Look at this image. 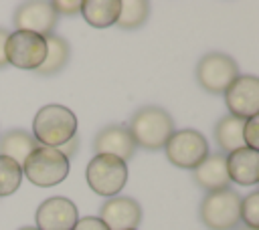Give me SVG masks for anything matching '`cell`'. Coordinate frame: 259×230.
I'll list each match as a JSON object with an SVG mask.
<instances>
[{
    "mask_svg": "<svg viewBox=\"0 0 259 230\" xmlns=\"http://www.w3.org/2000/svg\"><path fill=\"white\" fill-rule=\"evenodd\" d=\"M229 115L249 119L259 115V79L255 75H239L225 91Z\"/></svg>",
    "mask_w": 259,
    "mask_h": 230,
    "instance_id": "9",
    "label": "cell"
},
{
    "mask_svg": "<svg viewBox=\"0 0 259 230\" xmlns=\"http://www.w3.org/2000/svg\"><path fill=\"white\" fill-rule=\"evenodd\" d=\"M200 220L210 230H233L241 222V196L233 188L206 192L200 202Z\"/></svg>",
    "mask_w": 259,
    "mask_h": 230,
    "instance_id": "4",
    "label": "cell"
},
{
    "mask_svg": "<svg viewBox=\"0 0 259 230\" xmlns=\"http://www.w3.org/2000/svg\"><path fill=\"white\" fill-rule=\"evenodd\" d=\"M243 139H245V147L259 151V115L245 119V125H243Z\"/></svg>",
    "mask_w": 259,
    "mask_h": 230,
    "instance_id": "23",
    "label": "cell"
},
{
    "mask_svg": "<svg viewBox=\"0 0 259 230\" xmlns=\"http://www.w3.org/2000/svg\"><path fill=\"white\" fill-rule=\"evenodd\" d=\"M150 16V4L146 0H125L119 4V16L117 26L119 28H140Z\"/></svg>",
    "mask_w": 259,
    "mask_h": 230,
    "instance_id": "20",
    "label": "cell"
},
{
    "mask_svg": "<svg viewBox=\"0 0 259 230\" xmlns=\"http://www.w3.org/2000/svg\"><path fill=\"white\" fill-rule=\"evenodd\" d=\"M20 182H22V167L14 159L0 155V198L14 194L20 188Z\"/></svg>",
    "mask_w": 259,
    "mask_h": 230,
    "instance_id": "21",
    "label": "cell"
},
{
    "mask_svg": "<svg viewBox=\"0 0 259 230\" xmlns=\"http://www.w3.org/2000/svg\"><path fill=\"white\" fill-rule=\"evenodd\" d=\"M18 230H36L34 226H22V228H18Z\"/></svg>",
    "mask_w": 259,
    "mask_h": 230,
    "instance_id": "28",
    "label": "cell"
},
{
    "mask_svg": "<svg viewBox=\"0 0 259 230\" xmlns=\"http://www.w3.org/2000/svg\"><path fill=\"white\" fill-rule=\"evenodd\" d=\"M239 230H255V228H247V226H243V228H239Z\"/></svg>",
    "mask_w": 259,
    "mask_h": 230,
    "instance_id": "29",
    "label": "cell"
},
{
    "mask_svg": "<svg viewBox=\"0 0 259 230\" xmlns=\"http://www.w3.org/2000/svg\"><path fill=\"white\" fill-rule=\"evenodd\" d=\"M164 149H166L168 161L182 169H194L210 153L206 137L200 131L190 127L174 131L166 141Z\"/></svg>",
    "mask_w": 259,
    "mask_h": 230,
    "instance_id": "6",
    "label": "cell"
},
{
    "mask_svg": "<svg viewBox=\"0 0 259 230\" xmlns=\"http://www.w3.org/2000/svg\"><path fill=\"white\" fill-rule=\"evenodd\" d=\"M77 145H79V137L75 135V137H71V139H69L65 145H61V147H59V151H61L65 157H71V155H75Z\"/></svg>",
    "mask_w": 259,
    "mask_h": 230,
    "instance_id": "26",
    "label": "cell"
},
{
    "mask_svg": "<svg viewBox=\"0 0 259 230\" xmlns=\"http://www.w3.org/2000/svg\"><path fill=\"white\" fill-rule=\"evenodd\" d=\"M22 176L38 188L57 186L69 176V157L55 147L36 145L22 163Z\"/></svg>",
    "mask_w": 259,
    "mask_h": 230,
    "instance_id": "3",
    "label": "cell"
},
{
    "mask_svg": "<svg viewBox=\"0 0 259 230\" xmlns=\"http://www.w3.org/2000/svg\"><path fill=\"white\" fill-rule=\"evenodd\" d=\"M85 178L95 194L113 198L123 190L127 182V163L115 155L95 153L87 163Z\"/></svg>",
    "mask_w": 259,
    "mask_h": 230,
    "instance_id": "5",
    "label": "cell"
},
{
    "mask_svg": "<svg viewBox=\"0 0 259 230\" xmlns=\"http://www.w3.org/2000/svg\"><path fill=\"white\" fill-rule=\"evenodd\" d=\"M36 230H73L79 220L77 206L63 196L47 198L36 208Z\"/></svg>",
    "mask_w": 259,
    "mask_h": 230,
    "instance_id": "11",
    "label": "cell"
},
{
    "mask_svg": "<svg viewBox=\"0 0 259 230\" xmlns=\"http://www.w3.org/2000/svg\"><path fill=\"white\" fill-rule=\"evenodd\" d=\"M45 42H47V56L42 65L36 69V73L42 77H51V75H57L61 69H65V65L69 63L71 48H69V42L57 34L45 36Z\"/></svg>",
    "mask_w": 259,
    "mask_h": 230,
    "instance_id": "19",
    "label": "cell"
},
{
    "mask_svg": "<svg viewBox=\"0 0 259 230\" xmlns=\"http://www.w3.org/2000/svg\"><path fill=\"white\" fill-rule=\"evenodd\" d=\"M194 182L206 192H217L231 188V180L227 174V157L223 153H208L194 169Z\"/></svg>",
    "mask_w": 259,
    "mask_h": 230,
    "instance_id": "15",
    "label": "cell"
},
{
    "mask_svg": "<svg viewBox=\"0 0 259 230\" xmlns=\"http://www.w3.org/2000/svg\"><path fill=\"white\" fill-rule=\"evenodd\" d=\"M243 125H245V121L239 117H233V115H225L219 119V123L214 125V139H217L223 155H229V153L245 147Z\"/></svg>",
    "mask_w": 259,
    "mask_h": 230,
    "instance_id": "16",
    "label": "cell"
},
{
    "mask_svg": "<svg viewBox=\"0 0 259 230\" xmlns=\"http://www.w3.org/2000/svg\"><path fill=\"white\" fill-rule=\"evenodd\" d=\"M99 218L109 230H136L142 222V206L130 196H113L103 202Z\"/></svg>",
    "mask_w": 259,
    "mask_h": 230,
    "instance_id": "12",
    "label": "cell"
},
{
    "mask_svg": "<svg viewBox=\"0 0 259 230\" xmlns=\"http://www.w3.org/2000/svg\"><path fill=\"white\" fill-rule=\"evenodd\" d=\"M119 4V0H85L81 6V14L89 26L107 28L117 22Z\"/></svg>",
    "mask_w": 259,
    "mask_h": 230,
    "instance_id": "18",
    "label": "cell"
},
{
    "mask_svg": "<svg viewBox=\"0 0 259 230\" xmlns=\"http://www.w3.org/2000/svg\"><path fill=\"white\" fill-rule=\"evenodd\" d=\"M73 230H109L101 218L97 216H85V218H79L77 224L73 226Z\"/></svg>",
    "mask_w": 259,
    "mask_h": 230,
    "instance_id": "24",
    "label": "cell"
},
{
    "mask_svg": "<svg viewBox=\"0 0 259 230\" xmlns=\"http://www.w3.org/2000/svg\"><path fill=\"white\" fill-rule=\"evenodd\" d=\"M194 75H196L198 85L204 91L217 95V93H225L227 87L241 73H239V65L235 63L233 56H229L225 52H206L196 63Z\"/></svg>",
    "mask_w": 259,
    "mask_h": 230,
    "instance_id": "7",
    "label": "cell"
},
{
    "mask_svg": "<svg viewBox=\"0 0 259 230\" xmlns=\"http://www.w3.org/2000/svg\"><path fill=\"white\" fill-rule=\"evenodd\" d=\"M8 30L6 28H2L0 26V69H4L8 63H6V52H4V48H6V40H8Z\"/></svg>",
    "mask_w": 259,
    "mask_h": 230,
    "instance_id": "27",
    "label": "cell"
},
{
    "mask_svg": "<svg viewBox=\"0 0 259 230\" xmlns=\"http://www.w3.org/2000/svg\"><path fill=\"white\" fill-rule=\"evenodd\" d=\"M93 149H95V153L115 155L127 163V159H132V155L136 151V143L123 123H111L97 131V135L93 139Z\"/></svg>",
    "mask_w": 259,
    "mask_h": 230,
    "instance_id": "13",
    "label": "cell"
},
{
    "mask_svg": "<svg viewBox=\"0 0 259 230\" xmlns=\"http://www.w3.org/2000/svg\"><path fill=\"white\" fill-rule=\"evenodd\" d=\"M77 135V115L59 103L45 105L32 119V137L38 145L59 149Z\"/></svg>",
    "mask_w": 259,
    "mask_h": 230,
    "instance_id": "2",
    "label": "cell"
},
{
    "mask_svg": "<svg viewBox=\"0 0 259 230\" xmlns=\"http://www.w3.org/2000/svg\"><path fill=\"white\" fill-rule=\"evenodd\" d=\"M125 127L136 145L156 151L162 149L170 139V135L174 133V119L166 109L156 105H146L140 107L130 117V123Z\"/></svg>",
    "mask_w": 259,
    "mask_h": 230,
    "instance_id": "1",
    "label": "cell"
},
{
    "mask_svg": "<svg viewBox=\"0 0 259 230\" xmlns=\"http://www.w3.org/2000/svg\"><path fill=\"white\" fill-rule=\"evenodd\" d=\"M241 220L247 228L259 230V192L257 190L241 198Z\"/></svg>",
    "mask_w": 259,
    "mask_h": 230,
    "instance_id": "22",
    "label": "cell"
},
{
    "mask_svg": "<svg viewBox=\"0 0 259 230\" xmlns=\"http://www.w3.org/2000/svg\"><path fill=\"white\" fill-rule=\"evenodd\" d=\"M57 14H77L81 12V6H83V0H57L53 2Z\"/></svg>",
    "mask_w": 259,
    "mask_h": 230,
    "instance_id": "25",
    "label": "cell"
},
{
    "mask_svg": "<svg viewBox=\"0 0 259 230\" xmlns=\"http://www.w3.org/2000/svg\"><path fill=\"white\" fill-rule=\"evenodd\" d=\"M4 52L8 65L24 71H36L47 56V42L45 36H38L34 32L14 30L8 34Z\"/></svg>",
    "mask_w": 259,
    "mask_h": 230,
    "instance_id": "8",
    "label": "cell"
},
{
    "mask_svg": "<svg viewBox=\"0 0 259 230\" xmlns=\"http://www.w3.org/2000/svg\"><path fill=\"white\" fill-rule=\"evenodd\" d=\"M227 157V174L229 180L239 186H255L259 182V151L241 147Z\"/></svg>",
    "mask_w": 259,
    "mask_h": 230,
    "instance_id": "14",
    "label": "cell"
},
{
    "mask_svg": "<svg viewBox=\"0 0 259 230\" xmlns=\"http://www.w3.org/2000/svg\"><path fill=\"white\" fill-rule=\"evenodd\" d=\"M38 143L32 137V133H28L24 129H10L0 137V155H6L10 159H14L22 167L24 159L30 155V151Z\"/></svg>",
    "mask_w": 259,
    "mask_h": 230,
    "instance_id": "17",
    "label": "cell"
},
{
    "mask_svg": "<svg viewBox=\"0 0 259 230\" xmlns=\"http://www.w3.org/2000/svg\"><path fill=\"white\" fill-rule=\"evenodd\" d=\"M14 26L16 30L24 32H34L38 36H49L53 34V28L57 26L59 14L49 0H32V2H22L14 10Z\"/></svg>",
    "mask_w": 259,
    "mask_h": 230,
    "instance_id": "10",
    "label": "cell"
}]
</instances>
